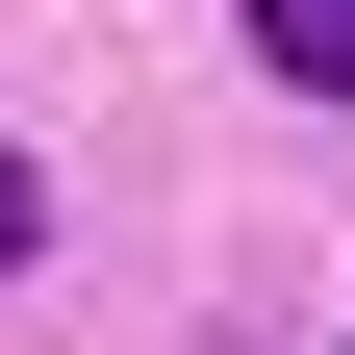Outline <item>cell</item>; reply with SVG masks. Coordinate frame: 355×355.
<instances>
[{
    "instance_id": "6da1fadb",
    "label": "cell",
    "mask_w": 355,
    "mask_h": 355,
    "mask_svg": "<svg viewBox=\"0 0 355 355\" xmlns=\"http://www.w3.org/2000/svg\"><path fill=\"white\" fill-rule=\"evenodd\" d=\"M254 51H279L304 102H355V0H254Z\"/></svg>"
},
{
    "instance_id": "7a4b0ae2",
    "label": "cell",
    "mask_w": 355,
    "mask_h": 355,
    "mask_svg": "<svg viewBox=\"0 0 355 355\" xmlns=\"http://www.w3.org/2000/svg\"><path fill=\"white\" fill-rule=\"evenodd\" d=\"M26 229H51V203H26V153H0V279H26Z\"/></svg>"
}]
</instances>
